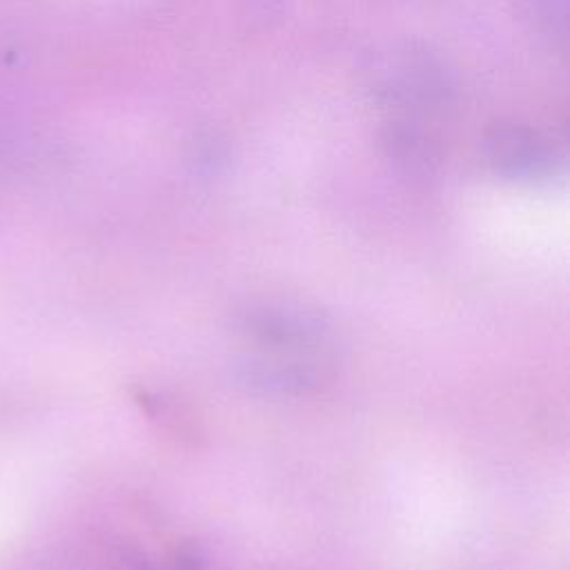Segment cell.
I'll return each instance as SVG.
<instances>
[{
	"label": "cell",
	"instance_id": "277c9868",
	"mask_svg": "<svg viewBox=\"0 0 570 570\" xmlns=\"http://www.w3.org/2000/svg\"><path fill=\"white\" fill-rule=\"evenodd\" d=\"M517 11L532 31L552 40L566 42L568 7L566 0H517Z\"/></svg>",
	"mask_w": 570,
	"mask_h": 570
},
{
	"label": "cell",
	"instance_id": "6da1fadb",
	"mask_svg": "<svg viewBox=\"0 0 570 570\" xmlns=\"http://www.w3.org/2000/svg\"><path fill=\"white\" fill-rule=\"evenodd\" d=\"M365 91L385 107L425 114L454 100V76L445 60L414 40L374 47L361 67Z\"/></svg>",
	"mask_w": 570,
	"mask_h": 570
},
{
	"label": "cell",
	"instance_id": "7a4b0ae2",
	"mask_svg": "<svg viewBox=\"0 0 570 570\" xmlns=\"http://www.w3.org/2000/svg\"><path fill=\"white\" fill-rule=\"evenodd\" d=\"M483 156L492 171L514 180L554 174L559 149L541 129L523 122H499L483 138Z\"/></svg>",
	"mask_w": 570,
	"mask_h": 570
},
{
	"label": "cell",
	"instance_id": "3957f363",
	"mask_svg": "<svg viewBox=\"0 0 570 570\" xmlns=\"http://www.w3.org/2000/svg\"><path fill=\"white\" fill-rule=\"evenodd\" d=\"M385 156L410 174H428L439 163L436 142L410 118L392 120L381 134Z\"/></svg>",
	"mask_w": 570,
	"mask_h": 570
}]
</instances>
